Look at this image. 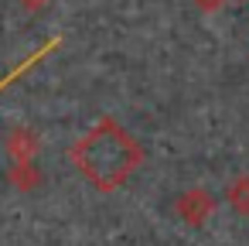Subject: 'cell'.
<instances>
[{
	"mask_svg": "<svg viewBox=\"0 0 249 246\" xmlns=\"http://www.w3.org/2000/svg\"><path fill=\"white\" fill-rule=\"evenodd\" d=\"M72 161L86 181H92L99 191H113L140 164V147L116 120L106 116L86 137H79V144L72 147Z\"/></svg>",
	"mask_w": 249,
	"mask_h": 246,
	"instance_id": "cell-1",
	"label": "cell"
},
{
	"mask_svg": "<svg viewBox=\"0 0 249 246\" xmlns=\"http://www.w3.org/2000/svg\"><path fill=\"white\" fill-rule=\"evenodd\" d=\"M198 4H201V7H215V4H218V0H198Z\"/></svg>",
	"mask_w": 249,
	"mask_h": 246,
	"instance_id": "cell-2",
	"label": "cell"
}]
</instances>
